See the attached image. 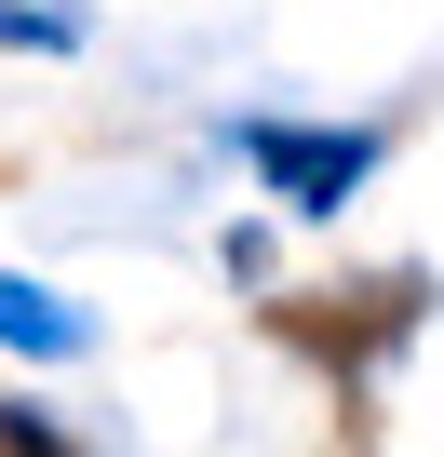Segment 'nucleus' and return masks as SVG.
Masks as SVG:
<instances>
[{"instance_id": "nucleus-1", "label": "nucleus", "mask_w": 444, "mask_h": 457, "mask_svg": "<svg viewBox=\"0 0 444 457\" xmlns=\"http://www.w3.org/2000/svg\"><path fill=\"white\" fill-rule=\"evenodd\" d=\"M417 310H431V270H350V283L270 296V337L310 350V363H337V377H377V363L417 337Z\"/></svg>"}, {"instance_id": "nucleus-2", "label": "nucleus", "mask_w": 444, "mask_h": 457, "mask_svg": "<svg viewBox=\"0 0 444 457\" xmlns=\"http://www.w3.org/2000/svg\"><path fill=\"white\" fill-rule=\"evenodd\" d=\"M230 148H243V162L297 202V215H337V202L377 175V135H364V121H243Z\"/></svg>"}, {"instance_id": "nucleus-3", "label": "nucleus", "mask_w": 444, "mask_h": 457, "mask_svg": "<svg viewBox=\"0 0 444 457\" xmlns=\"http://www.w3.org/2000/svg\"><path fill=\"white\" fill-rule=\"evenodd\" d=\"M0 350H28V363H81L95 350V323L54 296V283H28V270H0Z\"/></svg>"}, {"instance_id": "nucleus-4", "label": "nucleus", "mask_w": 444, "mask_h": 457, "mask_svg": "<svg viewBox=\"0 0 444 457\" xmlns=\"http://www.w3.org/2000/svg\"><path fill=\"white\" fill-rule=\"evenodd\" d=\"M0 41H28V54H68L81 14H54V0H0Z\"/></svg>"}, {"instance_id": "nucleus-5", "label": "nucleus", "mask_w": 444, "mask_h": 457, "mask_svg": "<svg viewBox=\"0 0 444 457\" xmlns=\"http://www.w3.org/2000/svg\"><path fill=\"white\" fill-rule=\"evenodd\" d=\"M0 457H81V444H68L41 403H0Z\"/></svg>"}]
</instances>
